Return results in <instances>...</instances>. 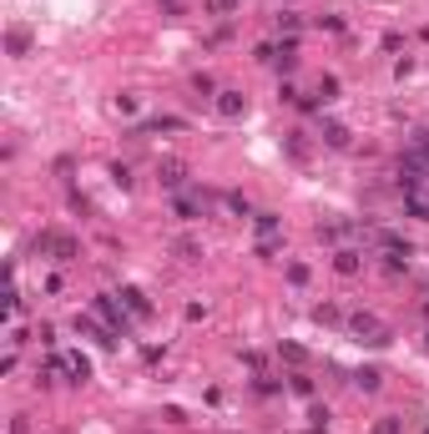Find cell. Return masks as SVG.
Listing matches in <instances>:
<instances>
[{
    "label": "cell",
    "instance_id": "obj_24",
    "mask_svg": "<svg viewBox=\"0 0 429 434\" xmlns=\"http://www.w3.org/2000/svg\"><path fill=\"white\" fill-rule=\"evenodd\" d=\"M424 338H429V334H424Z\"/></svg>",
    "mask_w": 429,
    "mask_h": 434
},
{
    "label": "cell",
    "instance_id": "obj_19",
    "mask_svg": "<svg viewBox=\"0 0 429 434\" xmlns=\"http://www.w3.org/2000/svg\"><path fill=\"white\" fill-rule=\"evenodd\" d=\"M192 91H197V96H218V86H212V76L197 71V76H192Z\"/></svg>",
    "mask_w": 429,
    "mask_h": 434
},
{
    "label": "cell",
    "instance_id": "obj_22",
    "mask_svg": "<svg viewBox=\"0 0 429 434\" xmlns=\"http://www.w3.org/2000/svg\"><path fill=\"white\" fill-rule=\"evenodd\" d=\"M112 177H116V187H132V167H121V162H116V167H112Z\"/></svg>",
    "mask_w": 429,
    "mask_h": 434
},
{
    "label": "cell",
    "instance_id": "obj_17",
    "mask_svg": "<svg viewBox=\"0 0 429 434\" xmlns=\"http://www.w3.org/2000/svg\"><path fill=\"white\" fill-rule=\"evenodd\" d=\"M374 434H404V419H399V414H384V419L374 424Z\"/></svg>",
    "mask_w": 429,
    "mask_h": 434
},
{
    "label": "cell",
    "instance_id": "obj_7",
    "mask_svg": "<svg viewBox=\"0 0 429 434\" xmlns=\"http://www.w3.org/2000/svg\"><path fill=\"white\" fill-rule=\"evenodd\" d=\"M404 212H409V217H424V223H429V192H424V187L404 192Z\"/></svg>",
    "mask_w": 429,
    "mask_h": 434
},
{
    "label": "cell",
    "instance_id": "obj_14",
    "mask_svg": "<svg viewBox=\"0 0 429 434\" xmlns=\"http://www.w3.org/2000/svg\"><path fill=\"white\" fill-rule=\"evenodd\" d=\"M354 384L363 389V394H374V389L384 384V374H379V368H359V374H354Z\"/></svg>",
    "mask_w": 429,
    "mask_h": 434
},
{
    "label": "cell",
    "instance_id": "obj_10",
    "mask_svg": "<svg viewBox=\"0 0 429 434\" xmlns=\"http://www.w3.org/2000/svg\"><path fill=\"white\" fill-rule=\"evenodd\" d=\"M182 126H187L182 117H152V121H142V132L157 137V132H182Z\"/></svg>",
    "mask_w": 429,
    "mask_h": 434
},
{
    "label": "cell",
    "instance_id": "obj_4",
    "mask_svg": "<svg viewBox=\"0 0 429 434\" xmlns=\"http://www.w3.org/2000/svg\"><path fill=\"white\" fill-rule=\"evenodd\" d=\"M96 313L106 318V329H112V334H121V329H126V313L116 308V303H112V298H96Z\"/></svg>",
    "mask_w": 429,
    "mask_h": 434
},
{
    "label": "cell",
    "instance_id": "obj_21",
    "mask_svg": "<svg viewBox=\"0 0 429 434\" xmlns=\"http://www.w3.org/2000/svg\"><path fill=\"white\" fill-rule=\"evenodd\" d=\"M333 91H338V81H333V76H318V96H324V101H329Z\"/></svg>",
    "mask_w": 429,
    "mask_h": 434
},
{
    "label": "cell",
    "instance_id": "obj_11",
    "mask_svg": "<svg viewBox=\"0 0 429 434\" xmlns=\"http://www.w3.org/2000/svg\"><path fill=\"white\" fill-rule=\"evenodd\" d=\"M157 177H162V187H182L187 167H182V162H162V167H157Z\"/></svg>",
    "mask_w": 429,
    "mask_h": 434
},
{
    "label": "cell",
    "instance_id": "obj_5",
    "mask_svg": "<svg viewBox=\"0 0 429 434\" xmlns=\"http://www.w3.org/2000/svg\"><path fill=\"white\" fill-rule=\"evenodd\" d=\"M172 217H182V223H197V217H202V202H197V197H182V192H177V197H172Z\"/></svg>",
    "mask_w": 429,
    "mask_h": 434
},
{
    "label": "cell",
    "instance_id": "obj_2",
    "mask_svg": "<svg viewBox=\"0 0 429 434\" xmlns=\"http://www.w3.org/2000/svg\"><path fill=\"white\" fill-rule=\"evenodd\" d=\"M36 248H40V253H56L61 263H71V257L81 253V243H76V237H66V232H40Z\"/></svg>",
    "mask_w": 429,
    "mask_h": 434
},
{
    "label": "cell",
    "instance_id": "obj_9",
    "mask_svg": "<svg viewBox=\"0 0 429 434\" xmlns=\"http://www.w3.org/2000/svg\"><path fill=\"white\" fill-rule=\"evenodd\" d=\"M121 298H126V308H132V318H152V303H146L142 288H121Z\"/></svg>",
    "mask_w": 429,
    "mask_h": 434
},
{
    "label": "cell",
    "instance_id": "obj_12",
    "mask_svg": "<svg viewBox=\"0 0 429 434\" xmlns=\"http://www.w3.org/2000/svg\"><path fill=\"white\" fill-rule=\"evenodd\" d=\"M324 142H329L333 151H343V147H349V126H338V121H324Z\"/></svg>",
    "mask_w": 429,
    "mask_h": 434
},
{
    "label": "cell",
    "instance_id": "obj_20",
    "mask_svg": "<svg viewBox=\"0 0 429 434\" xmlns=\"http://www.w3.org/2000/svg\"><path fill=\"white\" fill-rule=\"evenodd\" d=\"M278 31L293 36V31H298V15H293V10H278Z\"/></svg>",
    "mask_w": 429,
    "mask_h": 434
},
{
    "label": "cell",
    "instance_id": "obj_8",
    "mask_svg": "<svg viewBox=\"0 0 429 434\" xmlns=\"http://www.w3.org/2000/svg\"><path fill=\"white\" fill-rule=\"evenodd\" d=\"M76 334L96 338V343H106V349H112V343H116V334H112V329H101V323H91V318H76Z\"/></svg>",
    "mask_w": 429,
    "mask_h": 434
},
{
    "label": "cell",
    "instance_id": "obj_6",
    "mask_svg": "<svg viewBox=\"0 0 429 434\" xmlns=\"http://www.w3.org/2000/svg\"><path fill=\"white\" fill-rule=\"evenodd\" d=\"M359 268H363V257H359L354 248H338V253H333V273H343V278H354Z\"/></svg>",
    "mask_w": 429,
    "mask_h": 434
},
{
    "label": "cell",
    "instance_id": "obj_16",
    "mask_svg": "<svg viewBox=\"0 0 429 434\" xmlns=\"http://www.w3.org/2000/svg\"><path fill=\"white\" fill-rule=\"evenodd\" d=\"M253 227H257V237H273L278 232V217L273 212H253Z\"/></svg>",
    "mask_w": 429,
    "mask_h": 434
},
{
    "label": "cell",
    "instance_id": "obj_1",
    "mask_svg": "<svg viewBox=\"0 0 429 434\" xmlns=\"http://www.w3.org/2000/svg\"><path fill=\"white\" fill-rule=\"evenodd\" d=\"M349 334L359 343H369V349H379V343H389V329L374 318V313H349Z\"/></svg>",
    "mask_w": 429,
    "mask_h": 434
},
{
    "label": "cell",
    "instance_id": "obj_13",
    "mask_svg": "<svg viewBox=\"0 0 429 434\" xmlns=\"http://www.w3.org/2000/svg\"><path fill=\"white\" fill-rule=\"evenodd\" d=\"M172 253H177L182 263H197V257H202V248L192 243V237H177V243H172Z\"/></svg>",
    "mask_w": 429,
    "mask_h": 434
},
{
    "label": "cell",
    "instance_id": "obj_18",
    "mask_svg": "<svg viewBox=\"0 0 429 434\" xmlns=\"http://www.w3.org/2000/svg\"><path fill=\"white\" fill-rule=\"evenodd\" d=\"M384 268H389V273H404V268H409V253H384Z\"/></svg>",
    "mask_w": 429,
    "mask_h": 434
},
{
    "label": "cell",
    "instance_id": "obj_15",
    "mask_svg": "<svg viewBox=\"0 0 429 434\" xmlns=\"http://www.w3.org/2000/svg\"><path fill=\"white\" fill-rule=\"evenodd\" d=\"M6 46H10V56H26V51H31V31H20V26H15V31L6 36Z\"/></svg>",
    "mask_w": 429,
    "mask_h": 434
},
{
    "label": "cell",
    "instance_id": "obj_23",
    "mask_svg": "<svg viewBox=\"0 0 429 434\" xmlns=\"http://www.w3.org/2000/svg\"><path fill=\"white\" fill-rule=\"evenodd\" d=\"M232 6H238V0H212V10H218V15H227Z\"/></svg>",
    "mask_w": 429,
    "mask_h": 434
},
{
    "label": "cell",
    "instance_id": "obj_3",
    "mask_svg": "<svg viewBox=\"0 0 429 434\" xmlns=\"http://www.w3.org/2000/svg\"><path fill=\"white\" fill-rule=\"evenodd\" d=\"M212 106H218V117H227V121H238V117L248 112V96H243V91H232V86H223V91L212 96Z\"/></svg>",
    "mask_w": 429,
    "mask_h": 434
}]
</instances>
